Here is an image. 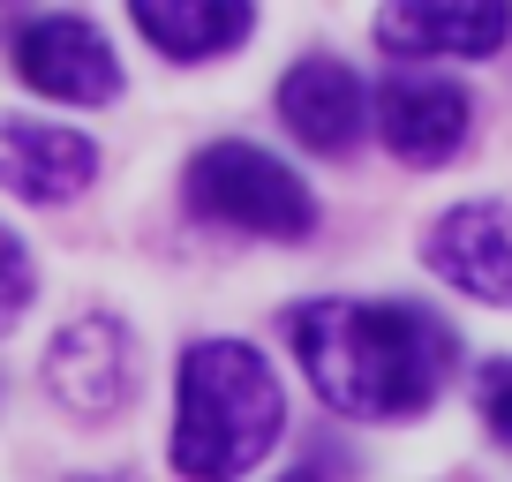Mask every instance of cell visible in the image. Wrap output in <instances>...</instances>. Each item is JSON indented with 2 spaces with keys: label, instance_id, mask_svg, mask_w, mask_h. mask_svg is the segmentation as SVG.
I'll use <instances>...</instances> for the list:
<instances>
[{
  "label": "cell",
  "instance_id": "6da1fadb",
  "mask_svg": "<svg viewBox=\"0 0 512 482\" xmlns=\"http://www.w3.org/2000/svg\"><path fill=\"white\" fill-rule=\"evenodd\" d=\"M287 339L317 400L354 422L422 415L460 370V332L422 302H302Z\"/></svg>",
  "mask_w": 512,
  "mask_h": 482
},
{
  "label": "cell",
  "instance_id": "7a4b0ae2",
  "mask_svg": "<svg viewBox=\"0 0 512 482\" xmlns=\"http://www.w3.org/2000/svg\"><path fill=\"white\" fill-rule=\"evenodd\" d=\"M287 437V385L249 339H196L174 385V467L189 482H234Z\"/></svg>",
  "mask_w": 512,
  "mask_h": 482
},
{
  "label": "cell",
  "instance_id": "3957f363",
  "mask_svg": "<svg viewBox=\"0 0 512 482\" xmlns=\"http://www.w3.org/2000/svg\"><path fill=\"white\" fill-rule=\"evenodd\" d=\"M181 189H189V211H204L219 226H241V234H264V241H302L317 226L309 181L287 159H272L256 144H234V136L196 151Z\"/></svg>",
  "mask_w": 512,
  "mask_h": 482
},
{
  "label": "cell",
  "instance_id": "277c9868",
  "mask_svg": "<svg viewBox=\"0 0 512 482\" xmlns=\"http://www.w3.org/2000/svg\"><path fill=\"white\" fill-rule=\"evenodd\" d=\"M8 53H16V76L38 98H61V106H106V98H121V61L98 38V23H83V16H31Z\"/></svg>",
  "mask_w": 512,
  "mask_h": 482
},
{
  "label": "cell",
  "instance_id": "5b68a950",
  "mask_svg": "<svg viewBox=\"0 0 512 482\" xmlns=\"http://www.w3.org/2000/svg\"><path fill=\"white\" fill-rule=\"evenodd\" d=\"M46 385H53V400H61L68 415H83V422L128 407V392H136V347H128L121 317L61 324L53 347H46Z\"/></svg>",
  "mask_w": 512,
  "mask_h": 482
},
{
  "label": "cell",
  "instance_id": "8992f818",
  "mask_svg": "<svg viewBox=\"0 0 512 482\" xmlns=\"http://www.w3.org/2000/svg\"><path fill=\"white\" fill-rule=\"evenodd\" d=\"M467 121H475V106L452 76H384L377 91V136L407 166H445L467 144Z\"/></svg>",
  "mask_w": 512,
  "mask_h": 482
},
{
  "label": "cell",
  "instance_id": "52a82bcc",
  "mask_svg": "<svg viewBox=\"0 0 512 482\" xmlns=\"http://www.w3.org/2000/svg\"><path fill=\"white\" fill-rule=\"evenodd\" d=\"M98 174V144L83 129H53V121H23L0 113V189L23 204H68Z\"/></svg>",
  "mask_w": 512,
  "mask_h": 482
},
{
  "label": "cell",
  "instance_id": "ba28073f",
  "mask_svg": "<svg viewBox=\"0 0 512 482\" xmlns=\"http://www.w3.org/2000/svg\"><path fill=\"white\" fill-rule=\"evenodd\" d=\"M422 257L445 287L475 294V302H512V211L505 204H452L430 226Z\"/></svg>",
  "mask_w": 512,
  "mask_h": 482
},
{
  "label": "cell",
  "instance_id": "9c48e42d",
  "mask_svg": "<svg viewBox=\"0 0 512 482\" xmlns=\"http://www.w3.org/2000/svg\"><path fill=\"white\" fill-rule=\"evenodd\" d=\"M512 38V8L505 0H415V8H384L377 16V46L422 61V53H460L482 61Z\"/></svg>",
  "mask_w": 512,
  "mask_h": 482
},
{
  "label": "cell",
  "instance_id": "30bf717a",
  "mask_svg": "<svg viewBox=\"0 0 512 482\" xmlns=\"http://www.w3.org/2000/svg\"><path fill=\"white\" fill-rule=\"evenodd\" d=\"M362 113H369L362 76H354L347 61H332V53L294 61L287 83H279V121H287L309 151H354L362 144Z\"/></svg>",
  "mask_w": 512,
  "mask_h": 482
},
{
  "label": "cell",
  "instance_id": "8fae6325",
  "mask_svg": "<svg viewBox=\"0 0 512 482\" xmlns=\"http://www.w3.org/2000/svg\"><path fill=\"white\" fill-rule=\"evenodd\" d=\"M128 16L166 61H211L256 31V8H241V0H136Z\"/></svg>",
  "mask_w": 512,
  "mask_h": 482
},
{
  "label": "cell",
  "instance_id": "7c38bea8",
  "mask_svg": "<svg viewBox=\"0 0 512 482\" xmlns=\"http://www.w3.org/2000/svg\"><path fill=\"white\" fill-rule=\"evenodd\" d=\"M31 294H38V264H31V249L0 226V332H16V317L31 309Z\"/></svg>",
  "mask_w": 512,
  "mask_h": 482
},
{
  "label": "cell",
  "instance_id": "4fadbf2b",
  "mask_svg": "<svg viewBox=\"0 0 512 482\" xmlns=\"http://www.w3.org/2000/svg\"><path fill=\"white\" fill-rule=\"evenodd\" d=\"M475 407H482V422H490L497 445H512V354H505V362H482V377H475Z\"/></svg>",
  "mask_w": 512,
  "mask_h": 482
},
{
  "label": "cell",
  "instance_id": "5bb4252c",
  "mask_svg": "<svg viewBox=\"0 0 512 482\" xmlns=\"http://www.w3.org/2000/svg\"><path fill=\"white\" fill-rule=\"evenodd\" d=\"M287 482H317V467H294V475H287Z\"/></svg>",
  "mask_w": 512,
  "mask_h": 482
}]
</instances>
